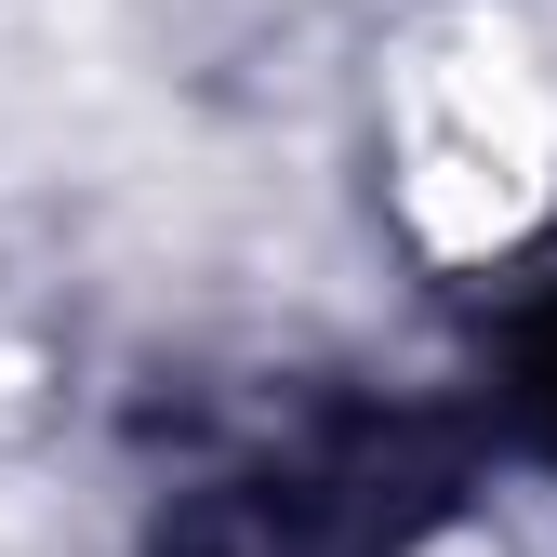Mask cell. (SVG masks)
Returning <instances> with one entry per match:
<instances>
[{"instance_id": "cell-1", "label": "cell", "mask_w": 557, "mask_h": 557, "mask_svg": "<svg viewBox=\"0 0 557 557\" xmlns=\"http://www.w3.org/2000/svg\"><path fill=\"white\" fill-rule=\"evenodd\" d=\"M465 505V438L425 411L332 398L306 425L226 451L160 505L147 557H425Z\"/></svg>"}, {"instance_id": "cell-2", "label": "cell", "mask_w": 557, "mask_h": 557, "mask_svg": "<svg viewBox=\"0 0 557 557\" xmlns=\"http://www.w3.org/2000/svg\"><path fill=\"white\" fill-rule=\"evenodd\" d=\"M478 385H492V425L557 465V239H531L492 293V332H478Z\"/></svg>"}]
</instances>
